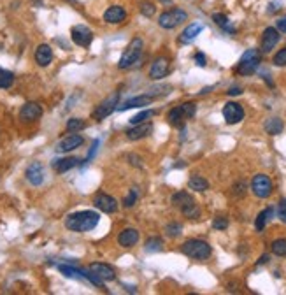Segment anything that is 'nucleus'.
Returning a JSON list of instances; mask_svg holds the SVG:
<instances>
[{
  "label": "nucleus",
  "instance_id": "nucleus-1",
  "mask_svg": "<svg viewBox=\"0 0 286 295\" xmlns=\"http://www.w3.org/2000/svg\"><path fill=\"white\" fill-rule=\"evenodd\" d=\"M98 222H100V214H98L97 211L85 209V211H77V213L68 214L67 218H65V227H67L68 230L83 234V232L93 230L98 225Z\"/></svg>",
  "mask_w": 286,
  "mask_h": 295
},
{
  "label": "nucleus",
  "instance_id": "nucleus-2",
  "mask_svg": "<svg viewBox=\"0 0 286 295\" xmlns=\"http://www.w3.org/2000/svg\"><path fill=\"white\" fill-rule=\"evenodd\" d=\"M142 51H144V41H142L141 37L132 39V41L128 43V46L125 47V51L121 53V58L120 62H118V68L127 70V68L133 67V65L139 62V58H141Z\"/></svg>",
  "mask_w": 286,
  "mask_h": 295
},
{
  "label": "nucleus",
  "instance_id": "nucleus-3",
  "mask_svg": "<svg viewBox=\"0 0 286 295\" xmlns=\"http://www.w3.org/2000/svg\"><path fill=\"white\" fill-rule=\"evenodd\" d=\"M181 251L186 255V257L193 258V260H207L213 253V248L205 241L200 239H188L186 243H183L181 246Z\"/></svg>",
  "mask_w": 286,
  "mask_h": 295
},
{
  "label": "nucleus",
  "instance_id": "nucleus-4",
  "mask_svg": "<svg viewBox=\"0 0 286 295\" xmlns=\"http://www.w3.org/2000/svg\"><path fill=\"white\" fill-rule=\"evenodd\" d=\"M262 64V53L260 49H248V51L244 53L241 56L239 65H237V72L241 76H251L258 70Z\"/></svg>",
  "mask_w": 286,
  "mask_h": 295
},
{
  "label": "nucleus",
  "instance_id": "nucleus-5",
  "mask_svg": "<svg viewBox=\"0 0 286 295\" xmlns=\"http://www.w3.org/2000/svg\"><path fill=\"white\" fill-rule=\"evenodd\" d=\"M118 106H120V93L114 91V93H111L107 98H104L102 102L95 107L91 116H93V120L102 121V120H106L107 116H111L112 113L118 109Z\"/></svg>",
  "mask_w": 286,
  "mask_h": 295
},
{
  "label": "nucleus",
  "instance_id": "nucleus-6",
  "mask_svg": "<svg viewBox=\"0 0 286 295\" xmlns=\"http://www.w3.org/2000/svg\"><path fill=\"white\" fill-rule=\"evenodd\" d=\"M186 20H188V13L179 7H174L171 9V11H165V13L160 14L158 25L162 26V28H165V30H172V28H176L177 25L184 23Z\"/></svg>",
  "mask_w": 286,
  "mask_h": 295
},
{
  "label": "nucleus",
  "instance_id": "nucleus-7",
  "mask_svg": "<svg viewBox=\"0 0 286 295\" xmlns=\"http://www.w3.org/2000/svg\"><path fill=\"white\" fill-rule=\"evenodd\" d=\"M251 190L258 199H267L272 195V181L267 174H256L251 181Z\"/></svg>",
  "mask_w": 286,
  "mask_h": 295
},
{
  "label": "nucleus",
  "instance_id": "nucleus-8",
  "mask_svg": "<svg viewBox=\"0 0 286 295\" xmlns=\"http://www.w3.org/2000/svg\"><path fill=\"white\" fill-rule=\"evenodd\" d=\"M70 39H72V43L79 47H88L93 41V32L88 28L86 25H76L72 26V30H70Z\"/></svg>",
  "mask_w": 286,
  "mask_h": 295
},
{
  "label": "nucleus",
  "instance_id": "nucleus-9",
  "mask_svg": "<svg viewBox=\"0 0 286 295\" xmlns=\"http://www.w3.org/2000/svg\"><path fill=\"white\" fill-rule=\"evenodd\" d=\"M279 30L278 28H274V26H267L262 34V46H260V53L262 55H267L270 53L276 47V44L279 43Z\"/></svg>",
  "mask_w": 286,
  "mask_h": 295
},
{
  "label": "nucleus",
  "instance_id": "nucleus-10",
  "mask_svg": "<svg viewBox=\"0 0 286 295\" xmlns=\"http://www.w3.org/2000/svg\"><path fill=\"white\" fill-rule=\"evenodd\" d=\"M95 207H97L98 211H102V213L106 214H112L118 211V201H116L114 197L107 195V193H97L95 195V201H93Z\"/></svg>",
  "mask_w": 286,
  "mask_h": 295
},
{
  "label": "nucleus",
  "instance_id": "nucleus-11",
  "mask_svg": "<svg viewBox=\"0 0 286 295\" xmlns=\"http://www.w3.org/2000/svg\"><path fill=\"white\" fill-rule=\"evenodd\" d=\"M223 118L228 125H235V123H241L244 120V109L241 104L237 102H228L225 104L223 107Z\"/></svg>",
  "mask_w": 286,
  "mask_h": 295
},
{
  "label": "nucleus",
  "instance_id": "nucleus-12",
  "mask_svg": "<svg viewBox=\"0 0 286 295\" xmlns=\"http://www.w3.org/2000/svg\"><path fill=\"white\" fill-rule=\"evenodd\" d=\"M102 20L109 25H120L127 20V9L123 5H111V7H107L102 14Z\"/></svg>",
  "mask_w": 286,
  "mask_h": 295
},
{
  "label": "nucleus",
  "instance_id": "nucleus-13",
  "mask_svg": "<svg viewBox=\"0 0 286 295\" xmlns=\"http://www.w3.org/2000/svg\"><path fill=\"white\" fill-rule=\"evenodd\" d=\"M41 116H43V107L37 102H26L23 104V107L20 109V118H22V121H25V123H34Z\"/></svg>",
  "mask_w": 286,
  "mask_h": 295
},
{
  "label": "nucleus",
  "instance_id": "nucleus-14",
  "mask_svg": "<svg viewBox=\"0 0 286 295\" xmlns=\"http://www.w3.org/2000/svg\"><path fill=\"white\" fill-rule=\"evenodd\" d=\"M151 132H153V125H151L150 121H144V123L132 125V127L125 132V136H127L128 141H141V139L150 136Z\"/></svg>",
  "mask_w": 286,
  "mask_h": 295
},
{
  "label": "nucleus",
  "instance_id": "nucleus-15",
  "mask_svg": "<svg viewBox=\"0 0 286 295\" xmlns=\"http://www.w3.org/2000/svg\"><path fill=\"white\" fill-rule=\"evenodd\" d=\"M26 181L32 184V186H41L44 183V165L41 162H32L30 165L26 167Z\"/></svg>",
  "mask_w": 286,
  "mask_h": 295
},
{
  "label": "nucleus",
  "instance_id": "nucleus-16",
  "mask_svg": "<svg viewBox=\"0 0 286 295\" xmlns=\"http://www.w3.org/2000/svg\"><path fill=\"white\" fill-rule=\"evenodd\" d=\"M83 142H85V137L79 136V134H70V136L64 137L58 144H56V151L58 153H68V151H74L77 150L79 146H83Z\"/></svg>",
  "mask_w": 286,
  "mask_h": 295
},
{
  "label": "nucleus",
  "instance_id": "nucleus-17",
  "mask_svg": "<svg viewBox=\"0 0 286 295\" xmlns=\"http://www.w3.org/2000/svg\"><path fill=\"white\" fill-rule=\"evenodd\" d=\"M88 271H90L93 276H97L98 279L102 281H114L116 279V272L111 265L107 264H100V262H95V264L88 265Z\"/></svg>",
  "mask_w": 286,
  "mask_h": 295
},
{
  "label": "nucleus",
  "instance_id": "nucleus-18",
  "mask_svg": "<svg viewBox=\"0 0 286 295\" xmlns=\"http://www.w3.org/2000/svg\"><path fill=\"white\" fill-rule=\"evenodd\" d=\"M153 102H154V97H151L150 93H142V95H137V97L128 98L127 102L118 106V111H128V109H133V107H146Z\"/></svg>",
  "mask_w": 286,
  "mask_h": 295
},
{
  "label": "nucleus",
  "instance_id": "nucleus-19",
  "mask_svg": "<svg viewBox=\"0 0 286 295\" xmlns=\"http://www.w3.org/2000/svg\"><path fill=\"white\" fill-rule=\"evenodd\" d=\"M167 74H169V58H165V56L154 58L153 64H151V67H150L151 79H163Z\"/></svg>",
  "mask_w": 286,
  "mask_h": 295
},
{
  "label": "nucleus",
  "instance_id": "nucleus-20",
  "mask_svg": "<svg viewBox=\"0 0 286 295\" xmlns=\"http://www.w3.org/2000/svg\"><path fill=\"white\" fill-rule=\"evenodd\" d=\"M139 237H141V234H139L137 228L128 227L118 234V244L121 248H132V246H135L139 243Z\"/></svg>",
  "mask_w": 286,
  "mask_h": 295
},
{
  "label": "nucleus",
  "instance_id": "nucleus-21",
  "mask_svg": "<svg viewBox=\"0 0 286 295\" xmlns=\"http://www.w3.org/2000/svg\"><path fill=\"white\" fill-rule=\"evenodd\" d=\"M34 58H35V64L39 67H47V65L53 62V49L49 44H39L35 47V53H34Z\"/></svg>",
  "mask_w": 286,
  "mask_h": 295
},
{
  "label": "nucleus",
  "instance_id": "nucleus-22",
  "mask_svg": "<svg viewBox=\"0 0 286 295\" xmlns=\"http://www.w3.org/2000/svg\"><path fill=\"white\" fill-rule=\"evenodd\" d=\"M79 162L81 160L76 159V157H65V159H56L53 160V169H55L58 174H64V172L70 171V169H74V167L79 165Z\"/></svg>",
  "mask_w": 286,
  "mask_h": 295
},
{
  "label": "nucleus",
  "instance_id": "nucleus-23",
  "mask_svg": "<svg viewBox=\"0 0 286 295\" xmlns=\"http://www.w3.org/2000/svg\"><path fill=\"white\" fill-rule=\"evenodd\" d=\"M202 30H204V25H202V23H192V25L186 26V28L183 30V34L179 35V43L181 44H190L192 41H195L197 35L200 34Z\"/></svg>",
  "mask_w": 286,
  "mask_h": 295
},
{
  "label": "nucleus",
  "instance_id": "nucleus-24",
  "mask_svg": "<svg viewBox=\"0 0 286 295\" xmlns=\"http://www.w3.org/2000/svg\"><path fill=\"white\" fill-rule=\"evenodd\" d=\"M184 113H183V109H181V106L179 107H172L171 111H169V114H167V120H169V123L172 125V127H184Z\"/></svg>",
  "mask_w": 286,
  "mask_h": 295
},
{
  "label": "nucleus",
  "instance_id": "nucleus-25",
  "mask_svg": "<svg viewBox=\"0 0 286 295\" xmlns=\"http://www.w3.org/2000/svg\"><path fill=\"white\" fill-rule=\"evenodd\" d=\"M179 209H181V213L186 216V218H192V220L200 218V207L197 205V202L193 201V199H192V201L186 202V204L181 205Z\"/></svg>",
  "mask_w": 286,
  "mask_h": 295
},
{
  "label": "nucleus",
  "instance_id": "nucleus-26",
  "mask_svg": "<svg viewBox=\"0 0 286 295\" xmlns=\"http://www.w3.org/2000/svg\"><path fill=\"white\" fill-rule=\"evenodd\" d=\"M188 188L193 192H205V190H209V181L202 176H192L188 180Z\"/></svg>",
  "mask_w": 286,
  "mask_h": 295
},
{
  "label": "nucleus",
  "instance_id": "nucleus-27",
  "mask_svg": "<svg viewBox=\"0 0 286 295\" xmlns=\"http://www.w3.org/2000/svg\"><path fill=\"white\" fill-rule=\"evenodd\" d=\"M285 129V123H283L281 118H270V120L265 121V132L269 136H278Z\"/></svg>",
  "mask_w": 286,
  "mask_h": 295
},
{
  "label": "nucleus",
  "instance_id": "nucleus-28",
  "mask_svg": "<svg viewBox=\"0 0 286 295\" xmlns=\"http://www.w3.org/2000/svg\"><path fill=\"white\" fill-rule=\"evenodd\" d=\"M272 216H274V207H267V209L262 211V213L258 214V216H256V220H255L256 230H258V232L264 230L265 225H267V222H269V220H272Z\"/></svg>",
  "mask_w": 286,
  "mask_h": 295
},
{
  "label": "nucleus",
  "instance_id": "nucleus-29",
  "mask_svg": "<svg viewBox=\"0 0 286 295\" xmlns=\"http://www.w3.org/2000/svg\"><path fill=\"white\" fill-rule=\"evenodd\" d=\"M213 22L216 23V25H218L220 28H223L225 32H228V34H232V35L235 34V28L230 25V20H228V16H225V14L214 13V14H213Z\"/></svg>",
  "mask_w": 286,
  "mask_h": 295
},
{
  "label": "nucleus",
  "instance_id": "nucleus-30",
  "mask_svg": "<svg viewBox=\"0 0 286 295\" xmlns=\"http://www.w3.org/2000/svg\"><path fill=\"white\" fill-rule=\"evenodd\" d=\"M58 271L62 274H65L67 278H74V279H86L85 278V271L76 269L72 265H58Z\"/></svg>",
  "mask_w": 286,
  "mask_h": 295
},
{
  "label": "nucleus",
  "instance_id": "nucleus-31",
  "mask_svg": "<svg viewBox=\"0 0 286 295\" xmlns=\"http://www.w3.org/2000/svg\"><path fill=\"white\" fill-rule=\"evenodd\" d=\"M14 85V74L7 68H0V88L7 90Z\"/></svg>",
  "mask_w": 286,
  "mask_h": 295
},
{
  "label": "nucleus",
  "instance_id": "nucleus-32",
  "mask_svg": "<svg viewBox=\"0 0 286 295\" xmlns=\"http://www.w3.org/2000/svg\"><path fill=\"white\" fill-rule=\"evenodd\" d=\"M65 129L70 134L81 132V130L86 129V121L81 120V118H70V120L67 121V125H65Z\"/></svg>",
  "mask_w": 286,
  "mask_h": 295
},
{
  "label": "nucleus",
  "instance_id": "nucleus-33",
  "mask_svg": "<svg viewBox=\"0 0 286 295\" xmlns=\"http://www.w3.org/2000/svg\"><path fill=\"white\" fill-rule=\"evenodd\" d=\"M144 250L148 253H158L163 250V241L162 237H150V239L146 241V246Z\"/></svg>",
  "mask_w": 286,
  "mask_h": 295
},
{
  "label": "nucleus",
  "instance_id": "nucleus-34",
  "mask_svg": "<svg viewBox=\"0 0 286 295\" xmlns=\"http://www.w3.org/2000/svg\"><path fill=\"white\" fill-rule=\"evenodd\" d=\"M154 114H156V111H154V109H146V111H141L139 114H135L133 118H130V125L144 123V121L151 120Z\"/></svg>",
  "mask_w": 286,
  "mask_h": 295
},
{
  "label": "nucleus",
  "instance_id": "nucleus-35",
  "mask_svg": "<svg viewBox=\"0 0 286 295\" xmlns=\"http://www.w3.org/2000/svg\"><path fill=\"white\" fill-rule=\"evenodd\" d=\"M270 250H272L274 255L278 257H286V239L281 237V239H276L272 244H270Z\"/></svg>",
  "mask_w": 286,
  "mask_h": 295
},
{
  "label": "nucleus",
  "instance_id": "nucleus-36",
  "mask_svg": "<svg viewBox=\"0 0 286 295\" xmlns=\"http://www.w3.org/2000/svg\"><path fill=\"white\" fill-rule=\"evenodd\" d=\"M192 199H193V197L190 195L188 192H177V193H174V195H172L171 202L176 205V207H181V205L186 204V202L192 201Z\"/></svg>",
  "mask_w": 286,
  "mask_h": 295
},
{
  "label": "nucleus",
  "instance_id": "nucleus-37",
  "mask_svg": "<svg viewBox=\"0 0 286 295\" xmlns=\"http://www.w3.org/2000/svg\"><path fill=\"white\" fill-rule=\"evenodd\" d=\"M139 11H141L142 16L151 18V16H154V13H156V5H154L153 2H150V0H142Z\"/></svg>",
  "mask_w": 286,
  "mask_h": 295
},
{
  "label": "nucleus",
  "instance_id": "nucleus-38",
  "mask_svg": "<svg viewBox=\"0 0 286 295\" xmlns=\"http://www.w3.org/2000/svg\"><path fill=\"white\" fill-rule=\"evenodd\" d=\"M181 230H183V225H181V223H176V222L169 223L165 227V234L169 235V237H177V235L181 234Z\"/></svg>",
  "mask_w": 286,
  "mask_h": 295
},
{
  "label": "nucleus",
  "instance_id": "nucleus-39",
  "mask_svg": "<svg viewBox=\"0 0 286 295\" xmlns=\"http://www.w3.org/2000/svg\"><path fill=\"white\" fill-rule=\"evenodd\" d=\"M272 62H274V65H278V67H285L286 65V47L279 49V51L274 55Z\"/></svg>",
  "mask_w": 286,
  "mask_h": 295
},
{
  "label": "nucleus",
  "instance_id": "nucleus-40",
  "mask_svg": "<svg viewBox=\"0 0 286 295\" xmlns=\"http://www.w3.org/2000/svg\"><path fill=\"white\" fill-rule=\"evenodd\" d=\"M181 109H183V113H184V116H186V118H193V116H195V113H197V104L184 102V104H181Z\"/></svg>",
  "mask_w": 286,
  "mask_h": 295
},
{
  "label": "nucleus",
  "instance_id": "nucleus-41",
  "mask_svg": "<svg viewBox=\"0 0 286 295\" xmlns=\"http://www.w3.org/2000/svg\"><path fill=\"white\" fill-rule=\"evenodd\" d=\"M226 227H228V220L225 216H216L213 220V228H216V230H225Z\"/></svg>",
  "mask_w": 286,
  "mask_h": 295
},
{
  "label": "nucleus",
  "instance_id": "nucleus-42",
  "mask_svg": "<svg viewBox=\"0 0 286 295\" xmlns=\"http://www.w3.org/2000/svg\"><path fill=\"white\" fill-rule=\"evenodd\" d=\"M137 199H139V193H137V190L135 188H132L130 190V193L127 195V199H125V207H132L133 204L137 202Z\"/></svg>",
  "mask_w": 286,
  "mask_h": 295
},
{
  "label": "nucleus",
  "instance_id": "nucleus-43",
  "mask_svg": "<svg viewBox=\"0 0 286 295\" xmlns=\"http://www.w3.org/2000/svg\"><path fill=\"white\" fill-rule=\"evenodd\" d=\"M234 197H244V193H246V183L244 181H239V183L234 184Z\"/></svg>",
  "mask_w": 286,
  "mask_h": 295
},
{
  "label": "nucleus",
  "instance_id": "nucleus-44",
  "mask_svg": "<svg viewBox=\"0 0 286 295\" xmlns=\"http://www.w3.org/2000/svg\"><path fill=\"white\" fill-rule=\"evenodd\" d=\"M278 216L283 223H286V199H283L278 204Z\"/></svg>",
  "mask_w": 286,
  "mask_h": 295
},
{
  "label": "nucleus",
  "instance_id": "nucleus-45",
  "mask_svg": "<svg viewBox=\"0 0 286 295\" xmlns=\"http://www.w3.org/2000/svg\"><path fill=\"white\" fill-rule=\"evenodd\" d=\"M98 144H100V141H98V139H95V141H93V146H91V150H90V153H88V157H86L85 162H83V163H85V165H86V163H90V162H91V159H93L95 153H97Z\"/></svg>",
  "mask_w": 286,
  "mask_h": 295
},
{
  "label": "nucleus",
  "instance_id": "nucleus-46",
  "mask_svg": "<svg viewBox=\"0 0 286 295\" xmlns=\"http://www.w3.org/2000/svg\"><path fill=\"white\" fill-rule=\"evenodd\" d=\"M195 64L198 65V67H205V64H207V58H205L204 53H195Z\"/></svg>",
  "mask_w": 286,
  "mask_h": 295
},
{
  "label": "nucleus",
  "instance_id": "nucleus-47",
  "mask_svg": "<svg viewBox=\"0 0 286 295\" xmlns=\"http://www.w3.org/2000/svg\"><path fill=\"white\" fill-rule=\"evenodd\" d=\"M281 2H270L269 4V9H267V13L269 14H274V13H278L279 9H281Z\"/></svg>",
  "mask_w": 286,
  "mask_h": 295
},
{
  "label": "nucleus",
  "instance_id": "nucleus-48",
  "mask_svg": "<svg viewBox=\"0 0 286 295\" xmlns=\"http://www.w3.org/2000/svg\"><path fill=\"white\" fill-rule=\"evenodd\" d=\"M128 160H130V163L132 165H137L139 169L142 167V160H141V157H137V155H128Z\"/></svg>",
  "mask_w": 286,
  "mask_h": 295
},
{
  "label": "nucleus",
  "instance_id": "nucleus-49",
  "mask_svg": "<svg viewBox=\"0 0 286 295\" xmlns=\"http://www.w3.org/2000/svg\"><path fill=\"white\" fill-rule=\"evenodd\" d=\"M276 28H278L281 34H286V16L281 18V20H278V23H276Z\"/></svg>",
  "mask_w": 286,
  "mask_h": 295
},
{
  "label": "nucleus",
  "instance_id": "nucleus-50",
  "mask_svg": "<svg viewBox=\"0 0 286 295\" xmlns=\"http://www.w3.org/2000/svg\"><path fill=\"white\" fill-rule=\"evenodd\" d=\"M226 93L230 95V97H235V95L242 93V88H241V86H232V88H228V91H226Z\"/></svg>",
  "mask_w": 286,
  "mask_h": 295
},
{
  "label": "nucleus",
  "instance_id": "nucleus-51",
  "mask_svg": "<svg viewBox=\"0 0 286 295\" xmlns=\"http://www.w3.org/2000/svg\"><path fill=\"white\" fill-rule=\"evenodd\" d=\"M267 262H269V255H262L260 260L256 262V264H258V265H264V264H267Z\"/></svg>",
  "mask_w": 286,
  "mask_h": 295
},
{
  "label": "nucleus",
  "instance_id": "nucleus-52",
  "mask_svg": "<svg viewBox=\"0 0 286 295\" xmlns=\"http://www.w3.org/2000/svg\"><path fill=\"white\" fill-rule=\"evenodd\" d=\"M211 90H213V86H211V88H204V90L200 91V95H205V93H209Z\"/></svg>",
  "mask_w": 286,
  "mask_h": 295
},
{
  "label": "nucleus",
  "instance_id": "nucleus-53",
  "mask_svg": "<svg viewBox=\"0 0 286 295\" xmlns=\"http://www.w3.org/2000/svg\"><path fill=\"white\" fill-rule=\"evenodd\" d=\"M160 2H163V4H167V5L172 4V0H160Z\"/></svg>",
  "mask_w": 286,
  "mask_h": 295
},
{
  "label": "nucleus",
  "instance_id": "nucleus-54",
  "mask_svg": "<svg viewBox=\"0 0 286 295\" xmlns=\"http://www.w3.org/2000/svg\"><path fill=\"white\" fill-rule=\"evenodd\" d=\"M70 2H72V0H70Z\"/></svg>",
  "mask_w": 286,
  "mask_h": 295
}]
</instances>
